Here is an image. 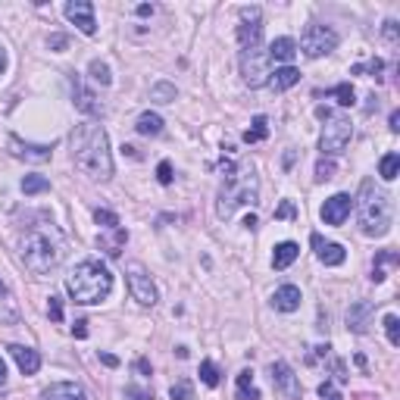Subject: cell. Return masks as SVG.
Instances as JSON below:
<instances>
[{
    "label": "cell",
    "mask_w": 400,
    "mask_h": 400,
    "mask_svg": "<svg viewBox=\"0 0 400 400\" xmlns=\"http://www.w3.org/2000/svg\"><path fill=\"white\" fill-rule=\"evenodd\" d=\"M135 128H138V135H147V138H156V135L163 132V119L156 116V113H141L138 122H135Z\"/></svg>",
    "instance_id": "cell-26"
},
{
    "label": "cell",
    "mask_w": 400,
    "mask_h": 400,
    "mask_svg": "<svg viewBox=\"0 0 400 400\" xmlns=\"http://www.w3.org/2000/svg\"><path fill=\"white\" fill-rule=\"evenodd\" d=\"M269 372H273V382H275V388L282 391L288 400H300V382H297V375H294V369L285 363V360H275L273 366H269Z\"/></svg>",
    "instance_id": "cell-11"
},
{
    "label": "cell",
    "mask_w": 400,
    "mask_h": 400,
    "mask_svg": "<svg viewBox=\"0 0 400 400\" xmlns=\"http://www.w3.org/2000/svg\"><path fill=\"white\" fill-rule=\"evenodd\" d=\"M388 122H391V132H400V113H397V110L391 113V119H388Z\"/></svg>",
    "instance_id": "cell-48"
},
{
    "label": "cell",
    "mask_w": 400,
    "mask_h": 400,
    "mask_svg": "<svg viewBox=\"0 0 400 400\" xmlns=\"http://www.w3.org/2000/svg\"><path fill=\"white\" fill-rule=\"evenodd\" d=\"M94 219L103 225V229H116V225H119V216L110 213V210H94Z\"/></svg>",
    "instance_id": "cell-37"
},
{
    "label": "cell",
    "mask_w": 400,
    "mask_h": 400,
    "mask_svg": "<svg viewBox=\"0 0 400 400\" xmlns=\"http://www.w3.org/2000/svg\"><path fill=\"white\" fill-rule=\"evenodd\" d=\"M275 219H294V203H291V200H285L282 207L275 210Z\"/></svg>",
    "instance_id": "cell-44"
},
{
    "label": "cell",
    "mask_w": 400,
    "mask_h": 400,
    "mask_svg": "<svg viewBox=\"0 0 400 400\" xmlns=\"http://www.w3.org/2000/svg\"><path fill=\"white\" fill-rule=\"evenodd\" d=\"M384 331H388V341L397 347V344H400V319H397L394 313L384 316Z\"/></svg>",
    "instance_id": "cell-34"
},
{
    "label": "cell",
    "mask_w": 400,
    "mask_h": 400,
    "mask_svg": "<svg viewBox=\"0 0 400 400\" xmlns=\"http://www.w3.org/2000/svg\"><path fill=\"white\" fill-rule=\"evenodd\" d=\"M101 360H103V363H107L110 369H116V366H119V360L113 357V353H101Z\"/></svg>",
    "instance_id": "cell-49"
},
{
    "label": "cell",
    "mask_w": 400,
    "mask_h": 400,
    "mask_svg": "<svg viewBox=\"0 0 400 400\" xmlns=\"http://www.w3.org/2000/svg\"><path fill=\"white\" fill-rule=\"evenodd\" d=\"M59 260H63V244H59V238L54 232L32 229L22 238V263H25L28 273L47 275L50 269L59 266Z\"/></svg>",
    "instance_id": "cell-5"
},
{
    "label": "cell",
    "mask_w": 400,
    "mask_h": 400,
    "mask_svg": "<svg viewBox=\"0 0 400 400\" xmlns=\"http://www.w3.org/2000/svg\"><path fill=\"white\" fill-rule=\"evenodd\" d=\"M397 263H400L397 251H382L372 260V282H384V278H388V269H394Z\"/></svg>",
    "instance_id": "cell-22"
},
{
    "label": "cell",
    "mask_w": 400,
    "mask_h": 400,
    "mask_svg": "<svg viewBox=\"0 0 400 400\" xmlns=\"http://www.w3.org/2000/svg\"><path fill=\"white\" fill-rule=\"evenodd\" d=\"M397 169H400V156L397 154H384L382 163H379V176L384 182H394L397 178Z\"/></svg>",
    "instance_id": "cell-28"
},
{
    "label": "cell",
    "mask_w": 400,
    "mask_h": 400,
    "mask_svg": "<svg viewBox=\"0 0 400 400\" xmlns=\"http://www.w3.org/2000/svg\"><path fill=\"white\" fill-rule=\"evenodd\" d=\"M135 366H138L141 372H150V363H147V360H138V363H135Z\"/></svg>",
    "instance_id": "cell-51"
},
{
    "label": "cell",
    "mask_w": 400,
    "mask_h": 400,
    "mask_svg": "<svg viewBox=\"0 0 400 400\" xmlns=\"http://www.w3.org/2000/svg\"><path fill=\"white\" fill-rule=\"evenodd\" d=\"M273 307L282 309V313H294V309L300 307V288H294V285H282V288L273 294Z\"/></svg>",
    "instance_id": "cell-20"
},
{
    "label": "cell",
    "mask_w": 400,
    "mask_h": 400,
    "mask_svg": "<svg viewBox=\"0 0 400 400\" xmlns=\"http://www.w3.org/2000/svg\"><path fill=\"white\" fill-rule=\"evenodd\" d=\"M4 382H6V363L0 360V384H4Z\"/></svg>",
    "instance_id": "cell-52"
},
{
    "label": "cell",
    "mask_w": 400,
    "mask_h": 400,
    "mask_svg": "<svg viewBox=\"0 0 400 400\" xmlns=\"http://www.w3.org/2000/svg\"><path fill=\"white\" fill-rule=\"evenodd\" d=\"M4 294H6V285H4V282H0V297H4Z\"/></svg>",
    "instance_id": "cell-54"
},
{
    "label": "cell",
    "mask_w": 400,
    "mask_h": 400,
    "mask_svg": "<svg viewBox=\"0 0 400 400\" xmlns=\"http://www.w3.org/2000/svg\"><path fill=\"white\" fill-rule=\"evenodd\" d=\"M72 335H75V338H85V335H88V322H85V319H79V322H75Z\"/></svg>",
    "instance_id": "cell-46"
},
{
    "label": "cell",
    "mask_w": 400,
    "mask_h": 400,
    "mask_svg": "<svg viewBox=\"0 0 400 400\" xmlns=\"http://www.w3.org/2000/svg\"><path fill=\"white\" fill-rule=\"evenodd\" d=\"M357 216H360V229H363V235L369 238H382L388 235L391 229V198L384 191L375 188V182H363L360 188V200H357Z\"/></svg>",
    "instance_id": "cell-3"
},
{
    "label": "cell",
    "mask_w": 400,
    "mask_h": 400,
    "mask_svg": "<svg viewBox=\"0 0 400 400\" xmlns=\"http://www.w3.org/2000/svg\"><path fill=\"white\" fill-rule=\"evenodd\" d=\"M350 207H353V198L350 194H335L322 203V222L326 225H344V219L350 216Z\"/></svg>",
    "instance_id": "cell-13"
},
{
    "label": "cell",
    "mask_w": 400,
    "mask_h": 400,
    "mask_svg": "<svg viewBox=\"0 0 400 400\" xmlns=\"http://www.w3.org/2000/svg\"><path fill=\"white\" fill-rule=\"evenodd\" d=\"M50 47H54V50H63V47H66V35H54V38H50Z\"/></svg>",
    "instance_id": "cell-47"
},
{
    "label": "cell",
    "mask_w": 400,
    "mask_h": 400,
    "mask_svg": "<svg viewBox=\"0 0 400 400\" xmlns=\"http://www.w3.org/2000/svg\"><path fill=\"white\" fill-rule=\"evenodd\" d=\"M328 178H335V163L322 156V160L316 163V182H328Z\"/></svg>",
    "instance_id": "cell-36"
},
{
    "label": "cell",
    "mask_w": 400,
    "mask_h": 400,
    "mask_svg": "<svg viewBox=\"0 0 400 400\" xmlns=\"http://www.w3.org/2000/svg\"><path fill=\"white\" fill-rule=\"evenodd\" d=\"M156 178H160V185H169L172 182V163L163 160L160 166H156Z\"/></svg>",
    "instance_id": "cell-40"
},
{
    "label": "cell",
    "mask_w": 400,
    "mask_h": 400,
    "mask_svg": "<svg viewBox=\"0 0 400 400\" xmlns=\"http://www.w3.org/2000/svg\"><path fill=\"white\" fill-rule=\"evenodd\" d=\"M384 38H388L391 44L397 41V22H394V19H388V22H384Z\"/></svg>",
    "instance_id": "cell-45"
},
{
    "label": "cell",
    "mask_w": 400,
    "mask_h": 400,
    "mask_svg": "<svg viewBox=\"0 0 400 400\" xmlns=\"http://www.w3.org/2000/svg\"><path fill=\"white\" fill-rule=\"evenodd\" d=\"M125 397H128V400H150V391H144V388H135V384H128V388H125Z\"/></svg>",
    "instance_id": "cell-42"
},
{
    "label": "cell",
    "mask_w": 400,
    "mask_h": 400,
    "mask_svg": "<svg viewBox=\"0 0 400 400\" xmlns=\"http://www.w3.org/2000/svg\"><path fill=\"white\" fill-rule=\"evenodd\" d=\"M256 198H260V182H256L253 166L232 169V172H225V185H222V191H219L216 213H219V219H229L238 207H244V203L253 207Z\"/></svg>",
    "instance_id": "cell-4"
},
{
    "label": "cell",
    "mask_w": 400,
    "mask_h": 400,
    "mask_svg": "<svg viewBox=\"0 0 400 400\" xmlns=\"http://www.w3.org/2000/svg\"><path fill=\"white\" fill-rule=\"evenodd\" d=\"M125 273H128V291H132V297L144 307H154L156 288H154V282H150V275L144 273V266H141V263H128Z\"/></svg>",
    "instance_id": "cell-8"
},
{
    "label": "cell",
    "mask_w": 400,
    "mask_h": 400,
    "mask_svg": "<svg viewBox=\"0 0 400 400\" xmlns=\"http://www.w3.org/2000/svg\"><path fill=\"white\" fill-rule=\"evenodd\" d=\"M319 394L326 397V400H341V394L331 388V382H322V384H319Z\"/></svg>",
    "instance_id": "cell-43"
},
{
    "label": "cell",
    "mask_w": 400,
    "mask_h": 400,
    "mask_svg": "<svg viewBox=\"0 0 400 400\" xmlns=\"http://www.w3.org/2000/svg\"><path fill=\"white\" fill-rule=\"evenodd\" d=\"M269 59H275V63H291L294 57H297V44H294V38H275L273 44H269Z\"/></svg>",
    "instance_id": "cell-21"
},
{
    "label": "cell",
    "mask_w": 400,
    "mask_h": 400,
    "mask_svg": "<svg viewBox=\"0 0 400 400\" xmlns=\"http://www.w3.org/2000/svg\"><path fill=\"white\" fill-rule=\"evenodd\" d=\"M169 397L172 400H191V382H178L169 388Z\"/></svg>",
    "instance_id": "cell-38"
},
{
    "label": "cell",
    "mask_w": 400,
    "mask_h": 400,
    "mask_svg": "<svg viewBox=\"0 0 400 400\" xmlns=\"http://www.w3.org/2000/svg\"><path fill=\"white\" fill-rule=\"evenodd\" d=\"M150 13H154V6H150V4H141L138 6V16H150Z\"/></svg>",
    "instance_id": "cell-50"
},
{
    "label": "cell",
    "mask_w": 400,
    "mask_h": 400,
    "mask_svg": "<svg viewBox=\"0 0 400 400\" xmlns=\"http://www.w3.org/2000/svg\"><path fill=\"white\" fill-rule=\"evenodd\" d=\"M300 81V72L294 69V66H282V69L273 72V79H269V85H273V91H288Z\"/></svg>",
    "instance_id": "cell-24"
},
{
    "label": "cell",
    "mask_w": 400,
    "mask_h": 400,
    "mask_svg": "<svg viewBox=\"0 0 400 400\" xmlns=\"http://www.w3.org/2000/svg\"><path fill=\"white\" fill-rule=\"evenodd\" d=\"M91 79H94V81H101V85H110V81H113L110 66H107V63H101V59H94V63H91Z\"/></svg>",
    "instance_id": "cell-35"
},
{
    "label": "cell",
    "mask_w": 400,
    "mask_h": 400,
    "mask_svg": "<svg viewBox=\"0 0 400 400\" xmlns=\"http://www.w3.org/2000/svg\"><path fill=\"white\" fill-rule=\"evenodd\" d=\"M331 97H338V103H341V107H353V103H357V101H353L357 94H353V85H350V81H344V85L331 88Z\"/></svg>",
    "instance_id": "cell-33"
},
{
    "label": "cell",
    "mask_w": 400,
    "mask_h": 400,
    "mask_svg": "<svg viewBox=\"0 0 400 400\" xmlns=\"http://www.w3.org/2000/svg\"><path fill=\"white\" fill-rule=\"evenodd\" d=\"M22 191L25 194H41V191H50V182L44 176H25L22 178Z\"/></svg>",
    "instance_id": "cell-30"
},
{
    "label": "cell",
    "mask_w": 400,
    "mask_h": 400,
    "mask_svg": "<svg viewBox=\"0 0 400 400\" xmlns=\"http://www.w3.org/2000/svg\"><path fill=\"white\" fill-rule=\"evenodd\" d=\"M238 400H260V391H256V384H253L251 369H244V372L238 375Z\"/></svg>",
    "instance_id": "cell-27"
},
{
    "label": "cell",
    "mask_w": 400,
    "mask_h": 400,
    "mask_svg": "<svg viewBox=\"0 0 400 400\" xmlns=\"http://www.w3.org/2000/svg\"><path fill=\"white\" fill-rule=\"evenodd\" d=\"M4 66H6V54L0 50V72H4Z\"/></svg>",
    "instance_id": "cell-53"
},
{
    "label": "cell",
    "mask_w": 400,
    "mask_h": 400,
    "mask_svg": "<svg viewBox=\"0 0 400 400\" xmlns=\"http://www.w3.org/2000/svg\"><path fill=\"white\" fill-rule=\"evenodd\" d=\"M113 235H101V241H97V244H101V251L103 253H110V256H119V251H122V244L128 241V232L122 229V225H116V229H110Z\"/></svg>",
    "instance_id": "cell-23"
},
{
    "label": "cell",
    "mask_w": 400,
    "mask_h": 400,
    "mask_svg": "<svg viewBox=\"0 0 400 400\" xmlns=\"http://www.w3.org/2000/svg\"><path fill=\"white\" fill-rule=\"evenodd\" d=\"M241 25H238V41L241 50H253L260 47V38H263V22H260V6H244L241 10Z\"/></svg>",
    "instance_id": "cell-10"
},
{
    "label": "cell",
    "mask_w": 400,
    "mask_h": 400,
    "mask_svg": "<svg viewBox=\"0 0 400 400\" xmlns=\"http://www.w3.org/2000/svg\"><path fill=\"white\" fill-rule=\"evenodd\" d=\"M10 147L16 156H22V160H32V163H47L50 160V144H28V141H19L16 135H13Z\"/></svg>",
    "instance_id": "cell-17"
},
{
    "label": "cell",
    "mask_w": 400,
    "mask_h": 400,
    "mask_svg": "<svg viewBox=\"0 0 400 400\" xmlns=\"http://www.w3.org/2000/svg\"><path fill=\"white\" fill-rule=\"evenodd\" d=\"M41 400H85V391L75 382H54L41 391Z\"/></svg>",
    "instance_id": "cell-18"
},
{
    "label": "cell",
    "mask_w": 400,
    "mask_h": 400,
    "mask_svg": "<svg viewBox=\"0 0 400 400\" xmlns=\"http://www.w3.org/2000/svg\"><path fill=\"white\" fill-rule=\"evenodd\" d=\"M384 69V63H382V59H372V63H366V66H353V75H360V72H372L375 75V79H379V72Z\"/></svg>",
    "instance_id": "cell-39"
},
{
    "label": "cell",
    "mask_w": 400,
    "mask_h": 400,
    "mask_svg": "<svg viewBox=\"0 0 400 400\" xmlns=\"http://www.w3.org/2000/svg\"><path fill=\"white\" fill-rule=\"evenodd\" d=\"M150 101L156 103H172L176 101V85H169V81H160V85L150 88Z\"/></svg>",
    "instance_id": "cell-29"
},
{
    "label": "cell",
    "mask_w": 400,
    "mask_h": 400,
    "mask_svg": "<svg viewBox=\"0 0 400 400\" xmlns=\"http://www.w3.org/2000/svg\"><path fill=\"white\" fill-rule=\"evenodd\" d=\"M72 101H75V110H81V113H88V116H103V107H101V101L88 91L85 88V81L75 75L72 79Z\"/></svg>",
    "instance_id": "cell-15"
},
{
    "label": "cell",
    "mask_w": 400,
    "mask_h": 400,
    "mask_svg": "<svg viewBox=\"0 0 400 400\" xmlns=\"http://www.w3.org/2000/svg\"><path fill=\"white\" fill-rule=\"evenodd\" d=\"M72 160L85 176L107 182L113 176V154H110V138L97 122H85L72 132Z\"/></svg>",
    "instance_id": "cell-1"
},
{
    "label": "cell",
    "mask_w": 400,
    "mask_h": 400,
    "mask_svg": "<svg viewBox=\"0 0 400 400\" xmlns=\"http://www.w3.org/2000/svg\"><path fill=\"white\" fill-rule=\"evenodd\" d=\"M6 350H10V357L16 360V366H19V372H22V375H35L38 369H41V357H38V350H32V347L10 344Z\"/></svg>",
    "instance_id": "cell-16"
},
{
    "label": "cell",
    "mask_w": 400,
    "mask_h": 400,
    "mask_svg": "<svg viewBox=\"0 0 400 400\" xmlns=\"http://www.w3.org/2000/svg\"><path fill=\"white\" fill-rule=\"evenodd\" d=\"M353 138V122L344 116H328V125L322 128V138H319V150L322 156H335L350 144Z\"/></svg>",
    "instance_id": "cell-6"
},
{
    "label": "cell",
    "mask_w": 400,
    "mask_h": 400,
    "mask_svg": "<svg viewBox=\"0 0 400 400\" xmlns=\"http://www.w3.org/2000/svg\"><path fill=\"white\" fill-rule=\"evenodd\" d=\"M369 316H372V304L369 300H357V304H350V309H347V326L357 331V335H363L369 328Z\"/></svg>",
    "instance_id": "cell-19"
},
{
    "label": "cell",
    "mask_w": 400,
    "mask_h": 400,
    "mask_svg": "<svg viewBox=\"0 0 400 400\" xmlns=\"http://www.w3.org/2000/svg\"><path fill=\"white\" fill-rule=\"evenodd\" d=\"M300 47H304V54L309 59L326 57V54H331V50L338 47V35L331 32L328 25H307L304 38H300Z\"/></svg>",
    "instance_id": "cell-7"
},
{
    "label": "cell",
    "mask_w": 400,
    "mask_h": 400,
    "mask_svg": "<svg viewBox=\"0 0 400 400\" xmlns=\"http://www.w3.org/2000/svg\"><path fill=\"white\" fill-rule=\"evenodd\" d=\"M47 316H50L54 322L63 319V304H59V297H50V304H47Z\"/></svg>",
    "instance_id": "cell-41"
},
{
    "label": "cell",
    "mask_w": 400,
    "mask_h": 400,
    "mask_svg": "<svg viewBox=\"0 0 400 400\" xmlns=\"http://www.w3.org/2000/svg\"><path fill=\"white\" fill-rule=\"evenodd\" d=\"M309 244L316 247V256H319L326 266H341L347 260V251L341 244H335V241H326L322 235H309Z\"/></svg>",
    "instance_id": "cell-14"
},
{
    "label": "cell",
    "mask_w": 400,
    "mask_h": 400,
    "mask_svg": "<svg viewBox=\"0 0 400 400\" xmlns=\"http://www.w3.org/2000/svg\"><path fill=\"white\" fill-rule=\"evenodd\" d=\"M241 75H244V81L251 88H260L263 81H266V75H269V57L263 54L260 47L241 50Z\"/></svg>",
    "instance_id": "cell-9"
},
{
    "label": "cell",
    "mask_w": 400,
    "mask_h": 400,
    "mask_svg": "<svg viewBox=\"0 0 400 400\" xmlns=\"http://www.w3.org/2000/svg\"><path fill=\"white\" fill-rule=\"evenodd\" d=\"M200 382L207 384V388H216L219 384V369H216L213 360H203L200 363Z\"/></svg>",
    "instance_id": "cell-32"
},
{
    "label": "cell",
    "mask_w": 400,
    "mask_h": 400,
    "mask_svg": "<svg viewBox=\"0 0 400 400\" xmlns=\"http://www.w3.org/2000/svg\"><path fill=\"white\" fill-rule=\"evenodd\" d=\"M266 135H269L266 116H256V119H253V128H247V132H244V141H247V144H253V141H263Z\"/></svg>",
    "instance_id": "cell-31"
},
{
    "label": "cell",
    "mask_w": 400,
    "mask_h": 400,
    "mask_svg": "<svg viewBox=\"0 0 400 400\" xmlns=\"http://www.w3.org/2000/svg\"><path fill=\"white\" fill-rule=\"evenodd\" d=\"M66 291H69V297L75 304H85V307L101 304L113 291V275L101 260H81L79 266L66 275Z\"/></svg>",
    "instance_id": "cell-2"
},
{
    "label": "cell",
    "mask_w": 400,
    "mask_h": 400,
    "mask_svg": "<svg viewBox=\"0 0 400 400\" xmlns=\"http://www.w3.org/2000/svg\"><path fill=\"white\" fill-rule=\"evenodd\" d=\"M297 253H300V247L294 244V241H282V244L275 247V253H273V266L275 269H288L294 260H297Z\"/></svg>",
    "instance_id": "cell-25"
},
{
    "label": "cell",
    "mask_w": 400,
    "mask_h": 400,
    "mask_svg": "<svg viewBox=\"0 0 400 400\" xmlns=\"http://www.w3.org/2000/svg\"><path fill=\"white\" fill-rule=\"evenodd\" d=\"M66 16H69L85 35H94L97 32L94 4H91V0H69V4H66Z\"/></svg>",
    "instance_id": "cell-12"
}]
</instances>
